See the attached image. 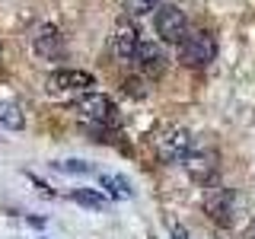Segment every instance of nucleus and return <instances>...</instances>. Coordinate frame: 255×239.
I'll return each instance as SVG.
<instances>
[{
	"instance_id": "nucleus-1",
	"label": "nucleus",
	"mask_w": 255,
	"mask_h": 239,
	"mask_svg": "<svg viewBox=\"0 0 255 239\" xmlns=\"http://www.w3.org/2000/svg\"><path fill=\"white\" fill-rule=\"evenodd\" d=\"M70 109L83 118L86 124H99V127H115L118 124V106L102 93H83L70 102Z\"/></svg>"
},
{
	"instance_id": "nucleus-2",
	"label": "nucleus",
	"mask_w": 255,
	"mask_h": 239,
	"mask_svg": "<svg viewBox=\"0 0 255 239\" xmlns=\"http://www.w3.org/2000/svg\"><path fill=\"white\" fill-rule=\"evenodd\" d=\"M191 147H195L191 131L188 127H179V124H166L153 137V150H156V156L163 159V163H185Z\"/></svg>"
},
{
	"instance_id": "nucleus-3",
	"label": "nucleus",
	"mask_w": 255,
	"mask_h": 239,
	"mask_svg": "<svg viewBox=\"0 0 255 239\" xmlns=\"http://www.w3.org/2000/svg\"><path fill=\"white\" fill-rule=\"evenodd\" d=\"M93 86H96V77L86 74V70H74V67L54 70V74H48V80H45V90H48V96H54V99H77V96H83V93H93Z\"/></svg>"
},
{
	"instance_id": "nucleus-4",
	"label": "nucleus",
	"mask_w": 255,
	"mask_h": 239,
	"mask_svg": "<svg viewBox=\"0 0 255 239\" xmlns=\"http://www.w3.org/2000/svg\"><path fill=\"white\" fill-rule=\"evenodd\" d=\"M179 58L185 67H207L217 58V42L211 32H188L179 42Z\"/></svg>"
},
{
	"instance_id": "nucleus-5",
	"label": "nucleus",
	"mask_w": 255,
	"mask_h": 239,
	"mask_svg": "<svg viewBox=\"0 0 255 239\" xmlns=\"http://www.w3.org/2000/svg\"><path fill=\"white\" fill-rule=\"evenodd\" d=\"M204 211L217 227H233V217H236V198L227 185H204Z\"/></svg>"
},
{
	"instance_id": "nucleus-6",
	"label": "nucleus",
	"mask_w": 255,
	"mask_h": 239,
	"mask_svg": "<svg viewBox=\"0 0 255 239\" xmlns=\"http://www.w3.org/2000/svg\"><path fill=\"white\" fill-rule=\"evenodd\" d=\"M153 26H156V35L163 38V42H169V45H179L182 38L188 35V19H185V13L179 10V6H172V3H163V6H156V19H153Z\"/></svg>"
},
{
	"instance_id": "nucleus-7",
	"label": "nucleus",
	"mask_w": 255,
	"mask_h": 239,
	"mask_svg": "<svg viewBox=\"0 0 255 239\" xmlns=\"http://www.w3.org/2000/svg\"><path fill=\"white\" fill-rule=\"evenodd\" d=\"M109 48H112V54H115L118 61H125V64L134 61V54H137V48H140V32H137V26H134L128 16L115 22L112 38H109Z\"/></svg>"
},
{
	"instance_id": "nucleus-8",
	"label": "nucleus",
	"mask_w": 255,
	"mask_h": 239,
	"mask_svg": "<svg viewBox=\"0 0 255 239\" xmlns=\"http://www.w3.org/2000/svg\"><path fill=\"white\" fill-rule=\"evenodd\" d=\"M131 64L140 70L143 80H156V77L166 74V67H169V54H166V48L156 45V42H140V48H137V54H134Z\"/></svg>"
},
{
	"instance_id": "nucleus-9",
	"label": "nucleus",
	"mask_w": 255,
	"mask_h": 239,
	"mask_svg": "<svg viewBox=\"0 0 255 239\" xmlns=\"http://www.w3.org/2000/svg\"><path fill=\"white\" fill-rule=\"evenodd\" d=\"M32 51L42 61H61L64 58V35L58 32V26H51V22L38 26L35 35H32Z\"/></svg>"
},
{
	"instance_id": "nucleus-10",
	"label": "nucleus",
	"mask_w": 255,
	"mask_h": 239,
	"mask_svg": "<svg viewBox=\"0 0 255 239\" xmlns=\"http://www.w3.org/2000/svg\"><path fill=\"white\" fill-rule=\"evenodd\" d=\"M188 169V175L195 182H201V185H211L214 172H217V153L214 150H204V147H191V153L185 156V163H182Z\"/></svg>"
},
{
	"instance_id": "nucleus-11",
	"label": "nucleus",
	"mask_w": 255,
	"mask_h": 239,
	"mask_svg": "<svg viewBox=\"0 0 255 239\" xmlns=\"http://www.w3.org/2000/svg\"><path fill=\"white\" fill-rule=\"evenodd\" d=\"M99 185L106 188L112 198H118V201H122V198H131V195H134L131 182H128L125 175H109V172H106V175H99Z\"/></svg>"
},
{
	"instance_id": "nucleus-12",
	"label": "nucleus",
	"mask_w": 255,
	"mask_h": 239,
	"mask_svg": "<svg viewBox=\"0 0 255 239\" xmlns=\"http://www.w3.org/2000/svg\"><path fill=\"white\" fill-rule=\"evenodd\" d=\"M70 201L90 207V211H102V207H106V198H102L96 188H74V191H70Z\"/></svg>"
},
{
	"instance_id": "nucleus-13",
	"label": "nucleus",
	"mask_w": 255,
	"mask_h": 239,
	"mask_svg": "<svg viewBox=\"0 0 255 239\" xmlns=\"http://www.w3.org/2000/svg\"><path fill=\"white\" fill-rule=\"evenodd\" d=\"M0 121H3L6 131H19L22 124H26V118H22V109L13 106V102H6L3 109H0Z\"/></svg>"
},
{
	"instance_id": "nucleus-14",
	"label": "nucleus",
	"mask_w": 255,
	"mask_h": 239,
	"mask_svg": "<svg viewBox=\"0 0 255 239\" xmlns=\"http://www.w3.org/2000/svg\"><path fill=\"white\" fill-rule=\"evenodd\" d=\"M122 6L128 16H147L156 10V0H122Z\"/></svg>"
},
{
	"instance_id": "nucleus-15",
	"label": "nucleus",
	"mask_w": 255,
	"mask_h": 239,
	"mask_svg": "<svg viewBox=\"0 0 255 239\" xmlns=\"http://www.w3.org/2000/svg\"><path fill=\"white\" fill-rule=\"evenodd\" d=\"M54 169H58V172H70V175H86V172H93V166L83 163V159H58Z\"/></svg>"
},
{
	"instance_id": "nucleus-16",
	"label": "nucleus",
	"mask_w": 255,
	"mask_h": 239,
	"mask_svg": "<svg viewBox=\"0 0 255 239\" xmlns=\"http://www.w3.org/2000/svg\"><path fill=\"white\" fill-rule=\"evenodd\" d=\"M125 93H131L134 99H143V96H147V90H143L140 80H125Z\"/></svg>"
},
{
	"instance_id": "nucleus-17",
	"label": "nucleus",
	"mask_w": 255,
	"mask_h": 239,
	"mask_svg": "<svg viewBox=\"0 0 255 239\" xmlns=\"http://www.w3.org/2000/svg\"><path fill=\"white\" fill-rule=\"evenodd\" d=\"M172 239H195L185 227H172Z\"/></svg>"
},
{
	"instance_id": "nucleus-18",
	"label": "nucleus",
	"mask_w": 255,
	"mask_h": 239,
	"mask_svg": "<svg viewBox=\"0 0 255 239\" xmlns=\"http://www.w3.org/2000/svg\"><path fill=\"white\" fill-rule=\"evenodd\" d=\"M246 239H255V223H252L249 230H246Z\"/></svg>"
}]
</instances>
